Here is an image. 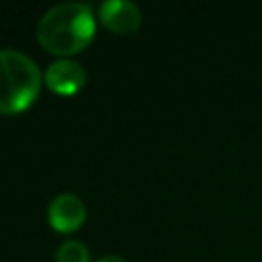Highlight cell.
<instances>
[{
    "instance_id": "cell-1",
    "label": "cell",
    "mask_w": 262,
    "mask_h": 262,
    "mask_svg": "<svg viewBox=\"0 0 262 262\" xmlns=\"http://www.w3.org/2000/svg\"><path fill=\"white\" fill-rule=\"evenodd\" d=\"M96 31V16L88 2L66 0L49 6L37 23L39 43L59 55L80 51Z\"/></svg>"
},
{
    "instance_id": "cell-2",
    "label": "cell",
    "mask_w": 262,
    "mask_h": 262,
    "mask_svg": "<svg viewBox=\"0 0 262 262\" xmlns=\"http://www.w3.org/2000/svg\"><path fill=\"white\" fill-rule=\"evenodd\" d=\"M41 88L37 61L20 49H0V113L10 115L27 108Z\"/></svg>"
},
{
    "instance_id": "cell-3",
    "label": "cell",
    "mask_w": 262,
    "mask_h": 262,
    "mask_svg": "<svg viewBox=\"0 0 262 262\" xmlns=\"http://www.w3.org/2000/svg\"><path fill=\"white\" fill-rule=\"evenodd\" d=\"M43 78L51 90L59 94H74L84 86L86 70L74 57H57L45 68Z\"/></svg>"
},
{
    "instance_id": "cell-4",
    "label": "cell",
    "mask_w": 262,
    "mask_h": 262,
    "mask_svg": "<svg viewBox=\"0 0 262 262\" xmlns=\"http://www.w3.org/2000/svg\"><path fill=\"white\" fill-rule=\"evenodd\" d=\"M47 219L57 231H74L86 219V205L76 192H59L47 207Z\"/></svg>"
},
{
    "instance_id": "cell-5",
    "label": "cell",
    "mask_w": 262,
    "mask_h": 262,
    "mask_svg": "<svg viewBox=\"0 0 262 262\" xmlns=\"http://www.w3.org/2000/svg\"><path fill=\"white\" fill-rule=\"evenodd\" d=\"M102 25L115 33L135 31L141 23V8L133 0H104L98 6Z\"/></svg>"
},
{
    "instance_id": "cell-6",
    "label": "cell",
    "mask_w": 262,
    "mask_h": 262,
    "mask_svg": "<svg viewBox=\"0 0 262 262\" xmlns=\"http://www.w3.org/2000/svg\"><path fill=\"white\" fill-rule=\"evenodd\" d=\"M57 262H90V252L80 239H66L55 250Z\"/></svg>"
},
{
    "instance_id": "cell-7",
    "label": "cell",
    "mask_w": 262,
    "mask_h": 262,
    "mask_svg": "<svg viewBox=\"0 0 262 262\" xmlns=\"http://www.w3.org/2000/svg\"><path fill=\"white\" fill-rule=\"evenodd\" d=\"M96 262H127V260H125V258H121V256H117V254H106V256L98 258Z\"/></svg>"
}]
</instances>
